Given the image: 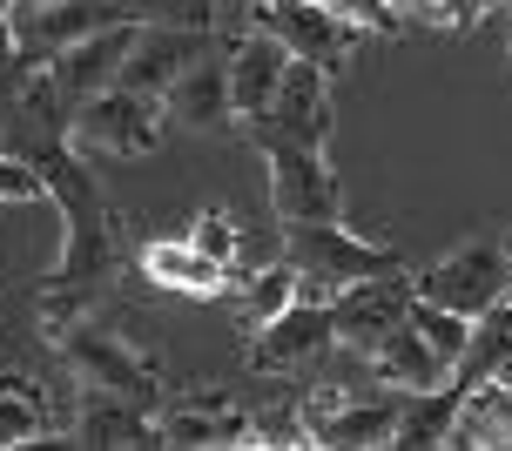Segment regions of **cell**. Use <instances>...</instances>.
<instances>
[{"label": "cell", "instance_id": "6da1fadb", "mask_svg": "<svg viewBox=\"0 0 512 451\" xmlns=\"http://www.w3.org/2000/svg\"><path fill=\"white\" fill-rule=\"evenodd\" d=\"M34 169H41V189L48 202H61V263H54V283H102L115 270V256H122V223H115V209L102 202V189L88 182L81 169V155L54 149V155H27Z\"/></svg>", "mask_w": 512, "mask_h": 451}, {"label": "cell", "instance_id": "7a4b0ae2", "mask_svg": "<svg viewBox=\"0 0 512 451\" xmlns=\"http://www.w3.org/2000/svg\"><path fill=\"white\" fill-rule=\"evenodd\" d=\"M48 344L61 351V364H68L88 391H108V398H122V404H142V411L162 404V364L142 357L122 330L88 324V317H81V324H61Z\"/></svg>", "mask_w": 512, "mask_h": 451}, {"label": "cell", "instance_id": "3957f363", "mask_svg": "<svg viewBox=\"0 0 512 451\" xmlns=\"http://www.w3.org/2000/svg\"><path fill=\"white\" fill-rule=\"evenodd\" d=\"M283 263L297 270V290L304 297H331V290H344V283H364V276H384V270H405L398 256L384 250V243H364V236H351L344 229V216H331V223H297L283 229Z\"/></svg>", "mask_w": 512, "mask_h": 451}, {"label": "cell", "instance_id": "277c9868", "mask_svg": "<svg viewBox=\"0 0 512 451\" xmlns=\"http://www.w3.org/2000/svg\"><path fill=\"white\" fill-rule=\"evenodd\" d=\"M162 142V101L142 95V88H122L108 81L95 95H81V108L61 128V149L68 155H149Z\"/></svg>", "mask_w": 512, "mask_h": 451}, {"label": "cell", "instance_id": "5b68a950", "mask_svg": "<svg viewBox=\"0 0 512 451\" xmlns=\"http://www.w3.org/2000/svg\"><path fill=\"white\" fill-rule=\"evenodd\" d=\"M250 142L263 149V162H270V209H277L283 229L344 216V189H337V169H331L324 149L283 142V135H263V128H250Z\"/></svg>", "mask_w": 512, "mask_h": 451}, {"label": "cell", "instance_id": "8992f818", "mask_svg": "<svg viewBox=\"0 0 512 451\" xmlns=\"http://www.w3.org/2000/svg\"><path fill=\"white\" fill-rule=\"evenodd\" d=\"M512 283V263L499 243H486V236H472V243H459L452 256H438L432 270L411 276V297L425 303H445V310H459V317H479L499 290Z\"/></svg>", "mask_w": 512, "mask_h": 451}, {"label": "cell", "instance_id": "52a82bcc", "mask_svg": "<svg viewBox=\"0 0 512 451\" xmlns=\"http://www.w3.org/2000/svg\"><path fill=\"white\" fill-rule=\"evenodd\" d=\"M250 27L277 34L297 61H317L324 75H337V68L358 54V27L337 21L324 0H256V7H250Z\"/></svg>", "mask_w": 512, "mask_h": 451}, {"label": "cell", "instance_id": "ba28073f", "mask_svg": "<svg viewBox=\"0 0 512 451\" xmlns=\"http://www.w3.org/2000/svg\"><path fill=\"white\" fill-rule=\"evenodd\" d=\"M324 310H331V344H351V351L371 357V344H378L384 330L405 324L411 270H384V276H364V283H344V290L324 297Z\"/></svg>", "mask_w": 512, "mask_h": 451}, {"label": "cell", "instance_id": "9c48e42d", "mask_svg": "<svg viewBox=\"0 0 512 451\" xmlns=\"http://www.w3.org/2000/svg\"><path fill=\"white\" fill-rule=\"evenodd\" d=\"M331 75L317 68V61H297L290 54V68H283L277 95H270V108H263V135H283V142H304V149H331Z\"/></svg>", "mask_w": 512, "mask_h": 451}, {"label": "cell", "instance_id": "30bf717a", "mask_svg": "<svg viewBox=\"0 0 512 451\" xmlns=\"http://www.w3.org/2000/svg\"><path fill=\"white\" fill-rule=\"evenodd\" d=\"M209 54V27H169V21H142L128 34V54H122V88H142V95L162 101V88L196 61Z\"/></svg>", "mask_w": 512, "mask_h": 451}, {"label": "cell", "instance_id": "8fae6325", "mask_svg": "<svg viewBox=\"0 0 512 451\" xmlns=\"http://www.w3.org/2000/svg\"><path fill=\"white\" fill-rule=\"evenodd\" d=\"M283 68H290V48H283L277 34H263V27H243L236 34L230 61H223V81H230V122H263V108L277 95Z\"/></svg>", "mask_w": 512, "mask_h": 451}, {"label": "cell", "instance_id": "7c38bea8", "mask_svg": "<svg viewBox=\"0 0 512 451\" xmlns=\"http://www.w3.org/2000/svg\"><path fill=\"white\" fill-rule=\"evenodd\" d=\"M331 351V310L317 297H297L283 317H270L263 330H250V364L256 371H297L310 357Z\"/></svg>", "mask_w": 512, "mask_h": 451}, {"label": "cell", "instance_id": "4fadbf2b", "mask_svg": "<svg viewBox=\"0 0 512 451\" xmlns=\"http://www.w3.org/2000/svg\"><path fill=\"white\" fill-rule=\"evenodd\" d=\"M128 34H135V21H108L95 27V34H81V41H68V48H54L41 68H48L54 95H95V88H108V81L122 75V54H128Z\"/></svg>", "mask_w": 512, "mask_h": 451}, {"label": "cell", "instance_id": "5bb4252c", "mask_svg": "<svg viewBox=\"0 0 512 451\" xmlns=\"http://www.w3.org/2000/svg\"><path fill=\"white\" fill-rule=\"evenodd\" d=\"M155 438L176 451H216V445L250 451V411H236L223 398H189V404H169L155 418Z\"/></svg>", "mask_w": 512, "mask_h": 451}, {"label": "cell", "instance_id": "9a60e30c", "mask_svg": "<svg viewBox=\"0 0 512 451\" xmlns=\"http://www.w3.org/2000/svg\"><path fill=\"white\" fill-rule=\"evenodd\" d=\"M135 263H142V276H149L155 290H176V297H223V290H236V270L209 263L189 236H182V243L155 236V243H142Z\"/></svg>", "mask_w": 512, "mask_h": 451}, {"label": "cell", "instance_id": "2e32d148", "mask_svg": "<svg viewBox=\"0 0 512 451\" xmlns=\"http://www.w3.org/2000/svg\"><path fill=\"white\" fill-rule=\"evenodd\" d=\"M162 115L182 128H223L230 122V81H223V54H196L169 88H162Z\"/></svg>", "mask_w": 512, "mask_h": 451}, {"label": "cell", "instance_id": "e0dca14e", "mask_svg": "<svg viewBox=\"0 0 512 451\" xmlns=\"http://www.w3.org/2000/svg\"><path fill=\"white\" fill-rule=\"evenodd\" d=\"M371 377L391 384V391H432V384H452V371L432 357V344L418 337L411 324L384 330L378 344H371Z\"/></svg>", "mask_w": 512, "mask_h": 451}, {"label": "cell", "instance_id": "ac0fdd59", "mask_svg": "<svg viewBox=\"0 0 512 451\" xmlns=\"http://www.w3.org/2000/svg\"><path fill=\"white\" fill-rule=\"evenodd\" d=\"M75 445H108V451H135V445H162L155 438V418L142 404H122L108 391H88L75 411Z\"/></svg>", "mask_w": 512, "mask_h": 451}, {"label": "cell", "instance_id": "d6986e66", "mask_svg": "<svg viewBox=\"0 0 512 451\" xmlns=\"http://www.w3.org/2000/svg\"><path fill=\"white\" fill-rule=\"evenodd\" d=\"M391 425H398V391H384V398H344L317 425V445L331 451H364V445H391Z\"/></svg>", "mask_w": 512, "mask_h": 451}, {"label": "cell", "instance_id": "ffe728a7", "mask_svg": "<svg viewBox=\"0 0 512 451\" xmlns=\"http://www.w3.org/2000/svg\"><path fill=\"white\" fill-rule=\"evenodd\" d=\"M41 418H48V404L34 391V377L0 371V445H41Z\"/></svg>", "mask_w": 512, "mask_h": 451}, {"label": "cell", "instance_id": "44dd1931", "mask_svg": "<svg viewBox=\"0 0 512 451\" xmlns=\"http://www.w3.org/2000/svg\"><path fill=\"white\" fill-rule=\"evenodd\" d=\"M405 324L432 344V357L452 371L459 364V351H465V337H472V317H459V310H445V303H425V297H411V310H405Z\"/></svg>", "mask_w": 512, "mask_h": 451}, {"label": "cell", "instance_id": "7402d4cb", "mask_svg": "<svg viewBox=\"0 0 512 451\" xmlns=\"http://www.w3.org/2000/svg\"><path fill=\"white\" fill-rule=\"evenodd\" d=\"M297 297H304V290H297V270H290V263H270V270L243 276V324L263 330L270 317H283Z\"/></svg>", "mask_w": 512, "mask_h": 451}, {"label": "cell", "instance_id": "603a6c76", "mask_svg": "<svg viewBox=\"0 0 512 451\" xmlns=\"http://www.w3.org/2000/svg\"><path fill=\"white\" fill-rule=\"evenodd\" d=\"M122 21H169V27H216V0H108Z\"/></svg>", "mask_w": 512, "mask_h": 451}, {"label": "cell", "instance_id": "cb8c5ba5", "mask_svg": "<svg viewBox=\"0 0 512 451\" xmlns=\"http://www.w3.org/2000/svg\"><path fill=\"white\" fill-rule=\"evenodd\" d=\"M189 243H196L209 263H223V270H236V250H243V236H236V216H230V209H216V202H209L203 216H196Z\"/></svg>", "mask_w": 512, "mask_h": 451}, {"label": "cell", "instance_id": "d4e9b609", "mask_svg": "<svg viewBox=\"0 0 512 451\" xmlns=\"http://www.w3.org/2000/svg\"><path fill=\"white\" fill-rule=\"evenodd\" d=\"M337 21H351L358 34H405V14L391 0H324Z\"/></svg>", "mask_w": 512, "mask_h": 451}, {"label": "cell", "instance_id": "484cf974", "mask_svg": "<svg viewBox=\"0 0 512 451\" xmlns=\"http://www.w3.org/2000/svg\"><path fill=\"white\" fill-rule=\"evenodd\" d=\"M41 169L27 155H0V202H41Z\"/></svg>", "mask_w": 512, "mask_h": 451}, {"label": "cell", "instance_id": "4316f807", "mask_svg": "<svg viewBox=\"0 0 512 451\" xmlns=\"http://www.w3.org/2000/svg\"><path fill=\"white\" fill-rule=\"evenodd\" d=\"M391 7H398V14H405V21H418V14H425V21H432V0H391Z\"/></svg>", "mask_w": 512, "mask_h": 451}, {"label": "cell", "instance_id": "83f0119b", "mask_svg": "<svg viewBox=\"0 0 512 451\" xmlns=\"http://www.w3.org/2000/svg\"><path fill=\"white\" fill-rule=\"evenodd\" d=\"M499 250H506V263H512V229H506V243H499Z\"/></svg>", "mask_w": 512, "mask_h": 451}, {"label": "cell", "instance_id": "f1b7e54d", "mask_svg": "<svg viewBox=\"0 0 512 451\" xmlns=\"http://www.w3.org/2000/svg\"><path fill=\"white\" fill-rule=\"evenodd\" d=\"M14 7H41V0H14ZM14 7H7V14H14Z\"/></svg>", "mask_w": 512, "mask_h": 451}, {"label": "cell", "instance_id": "f546056e", "mask_svg": "<svg viewBox=\"0 0 512 451\" xmlns=\"http://www.w3.org/2000/svg\"><path fill=\"white\" fill-rule=\"evenodd\" d=\"M486 7H512V0H486Z\"/></svg>", "mask_w": 512, "mask_h": 451}, {"label": "cell", "instance_id": "4dcf8cb0", "mask_svg": "<svg viewBox=\"0 0 512 451\" xmlns=\"http://www.w3.org/2000/svg\"><path fill=\"white\" fill-rule=\"evenodd\" d=\"M7 7H14V0H0V14H7Z\"/></svg>", "mask_w": 512, "mask_h": 451}]
</instances>
